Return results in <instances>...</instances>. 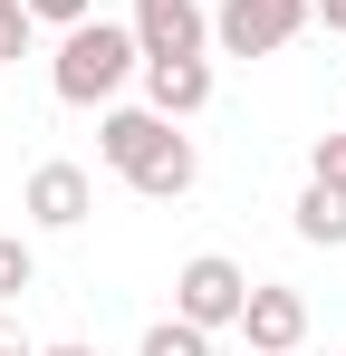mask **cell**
Masks as SVG:
<instances>
[{
  "mask_svg": "<svg viewBox=\"0 0 346 356\" xmlns=\"http://www.w3.org/2000/svg\"><path fill=\"white\" fill-rule=\"evenodd\" d=\"M97 154H106V164L135 183L145 202H183V193L202 183L192 135H183L173 116H154V106H106V125H97Z\"/></svg>",
  "mask_w": 346,
  "mask_h": 356,
  "instance_id": "1",
  "label": "cell"
},
{
  "mask_svg": "<svg viewBox=\"0 0 346 356\" xmlns=\"http://www.w3.org/2000/svg\"><path fill=\"white\" fill-rule=\"evenodd\" d=\"M125 77H145L135 19H77V29H58V58H49L58 106H115Z\"/></svg>",
  "mask_w": 346,
  "mask_h": 356,
  "instance_id": "2",
  "label": "cell"
},
{
  "mask_svg": "<svg viewBox=\"0 0 346 356\" xmlns=\"http://www.w3.org/2000/svg\"><path fill=\"white\" fill-rule=\"evenodd\" d=\"M240 298H250V270L231 260V250H192L183 270H173V318H192V327H240Z\"/></svg>",
  "mask_w": 346,
  "mask_h": 356,
  "instance_id": "3",
  "label": "cell"
},
{
  "mask_svg": "<svg viewBox=\"0 0 346 356\" xmlns=\"http://www.w3.org/2000/svg\"><path fill=\"white\" fill-rule=\"evenodd\" d=\"M308 29V0H222L212 10V49L222 58H279Z\"/></svg>",
  "mask_w": 346,
  "mask_h": 356,
  "instance_id": "4",
  "label": "cell"
},
{
  "mask_svg": "<svg viewBox=\"0 0 346 356\" xmlns=\"http://www.w3.org/2000/svg\"><path fill=\"white\" fill-rule=\"evenodd\" d=\"M135 49L145 58H212V10L202 0H135Z\"/></svg>",
  "mask_w": 346,
  "mask_h": 356,
  "instance_id": "5",
  "label": "cell"
},
{
  "mask_svg": "<svg viewBox=\"0 0 346 356\" xmlns=\"http://www.w3.org/2000/svg\"><path fill=\"white\" fill-rule=\"evenodd\" d=\"M19 212H29L39 232H77V222L97 212V174H87V164H39L29 193H19Z\"/></svg>",
  "mask_w": 346,
  "mask_h": 356,
  "instance_id": "6",
  "label": "cell"
},
{
  "mask_svg": "<svg viewBox=\"0 0 346 356\" xmlns=\"http://www.w3.org/2000/svg\"><path fill=\"white\" fill-rule=\"evenodd\" d=\"M240 337L270 356H298V337H308V298L279 289V280H250V298H240Z\"/></svg>",
  "mask_w": 346,
  "mask_h": 356,
  "instance_id": "7",
  "label": "cell"
},
{
  "mask_svg": "<svg viewBox=\"0 0 346 356\" xmlns=\"http://www.w3.org/2000/svg\"><path fill=\"white\" fill-rule=\"evenodd\" d=\"M145 106L154 116H202L212 106V58H145Z\"/></svg>",
  "mask_w": 346,
  "mask_h": 356,
  "instance_id": "8",
  "label": "cell"
},
{
  "mask_svg": "<svg viewBox=\"0 0 346 356\" xmlns=\"http://www.w3.org/2000/svg\"><path fill=\"white\" fill-rule=\"evenodd\" d=\"M298 241H318V250H346V183H318L298 193Z\"/></svg>",
  "mask_w": 346,
  "mask_h": 356,
  "instance_id": "9",
  "label": "cell"
},
{
  "mask_svg": "<svg viewBox=\"0 0 346 356\" xmlns=\"http://www.w3.org/2000/svg\"><path fill=\"white\" fill-rule=\"evenodd\" d=\"M135 356H212V327H192V318H154V327L135 337Z\"/></svg>",
  "mask_w": 346,
  "mask_h": 356,
  "instance_id": "10",
  "label": "cell"
},
{
  "mask_svg": "<svg viewBox=\"0 0 346 356\" xmlns=\"http://www.w3.org/2000/svg\"><path fill=\"white\" fill-rule=\"evenodd\" d=\"M19 289H39V250H29L19 232H0V308H10Z\"/></svg>",
  "mask_w": 346,
  "mask_h": 356,
  "instance_id": "11",
  "label": "cell"
},
{
  "mask_svg": "<svg viewBox=\"0 0 346 356\" xmlns=\"http://www.w3.org/2000/svg\"><path fill=\"white\" fill-rule=\"evenodd\" d=\"M29 29H39V19H29V0H0V67L29 58Z\"/></svg>",
  "mask_w": 346,
  "mask_h": 356,
  "instance_id": "12",
  "label": "cell"
},
{
  "mask_svg": "<svg viewBox=\"0 0 346 356\" xmlns=\"http://www.w3.org/2000/svg\"><path fill=\"white\" fill-rule=\"evenodd\" d=\"M29 19H58V29H77V19H97V0H29Z\"/></svg>",
  "mask_w": 346,
  "mask_h": 356,
  "instance_id": "13",
  "label": "cell"
},
{
  "mask_svg": "<svg viewBox=\"0 0 346 356\" xmlns=\"http://www.w3.org/2000/svg\"><path fill=\"white\" fill-rule=\"evenodd\" d=\"M0 356H39L29 337H19V327H10V308H0Z\"/></svg>",
  "mask_w": 346,
  "mask_h": 356,
  "instance_id": "14",
  "label": "cell"
},
{
  "mask_svg": "<svg viewBox=\"0 0 346 356\" xmlns=\"http://www.w3.org/2000/svg\"><path fill=\"white\" fill-rule=\"evenodd\" d=\"M308 19H327V29L346 39V0H308Z\"/></svg>",
  "mask_w": 346,
  "mask_h": 356,
  "instance_id": "15",
  "label": "cell"
},
{
  "mask_svg": "<svg viewBox=\"0 0 346 356\" xmlns=\"http://www.w3.org/2000/svg\"><path fill=\"white\" fill-rule=\"evenodd\" d=\"M39 356H97V347H77V337H67V347H39Z\"/></svg>",
  "mask_w": 346,
  "mask_h": 356,
  "instance_id": "16",
  "label": "cell"
},
{
  "mask_svg": "<svg viewBox=\"0 0 346 356\" xmlns=\"http://www.w3.org/2000/svg\"><path fill=\"white\" fill-rule=\"evenodd\" d=\"M240 356H270V347H240Z\"/></svg>",
  "mask_w": 346,
  "mask_h": 356,
  "instance_id": "17",
  "label": "cell"
}]
</instances>
